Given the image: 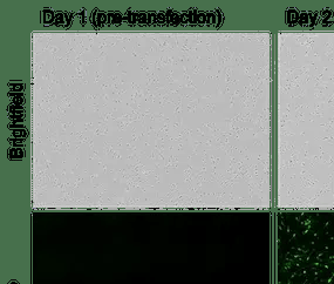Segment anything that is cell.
Returning a JSON list of instances; mask_svg holds the SVG:
<instances>
[{"mask_svg": "<svg viewBox=\"0 0 334 284\" xmlns=\"http://www.w3.org/2000/svg\"><path fill=\"white\" fill-rule=\"evenodd\" d=\"M108 22H113L120 25L122 22V15L120 12H113V13H108Z\"/></svg>", "mask_w": 334, "mask_h": 284, "instance_id": "obj_3", "label": "cell"}, {"mask_svg": "<svg viewBox=\"0 0 334 284\" xmlns=\"http://www.w3.org/2000/svg\"><path fill=\"white\" fill-rule=\"evenodd\" d=\"M154 18L156 19V15H155V13H149V14H148V24H152V22L155 21Z\"/></svg>", "mask_w": 334, "mask_h": 284, "instance_id": "obj_12", "label": "cell"}, {"mask_svg": "<svg viewBox=\"0 0 334 284\" xmlns=\"http://www.w3.org/2000/svg\"><path fill=\"white\" fill-rule=\"evenodd\" d=\"M157 21H159L161 24L164 21V14L163 13H159L158 14V17H157Z\"/></svg>", "mask_w": 334, "mask_h": 284, "instance_id": "obj_13", "label": "cell"}, {"mask_svg": "<svg viewBox=\"0 0 334 284\" xmlns=\"http://www.w3.org/2000/svg\"><path fill=\"white\" fill-rule=\"evenodd\" d=\"M25 156V150L22 148L14 147L8 150V159L10 160H21Z\"/></svg>", "mask_w": 334, "mask_h": 284, "instance_id": "obj_1", "label": "cell"}, {"mask_svg": "<svg viewBox=\"0 0 334 284\" xmlns=\"http://www.w3.org/2000/svg\"><path fill=\"white\" fill-rule=\"evenodd\" d=\"M25 88V86H24V84H21V82H19L18 85H14V87H12V91H14V92H17V91H22Z\"/></svg>", "mask_w": 334, "mask_h": 284, "instance_id": "obj_10", "label": "cell"}, {"mask_svg": "<svg viewBox=\"0 0 334 284\" xmlns=\"http://www.w3.org/2000/svg\"><path fill=\"white\" fill-rule=\"evenodd\" d=\"M137 21H138V24H140V25H144V24H145V21H148V14L141 12V13L138 14Z\"/></svg>", "mask_w": 334, "mask_h": 284, "instance_id": "obj_8", "label": "cell"}, {"mask_svg": "<svg viewBox=\"0 0 334 284\" xmlns=\"http://www.w3.org/2000/svg\"><path fill=\"white\" fill-rule=\"evenodd\" d=\"M96 25H98V27H102L103 25H105L106 22H108V15H106L105 13H102V12H98V14H96Z\"/></svg>", "mask_w": 334, "mask_h": 284, "instance_id": "obj_4", "label": "cell"}, {"mask_svg": "<svg viewBox=\"0 0 334 284\" xmlns=\"http://www.w3.org/2000/svg\"><path fill=\"white\" fill-rule=\"evenodd\" d=\"M65 20H66L65 27H68L71 24H72V17H69V14L68 13H65Z\"/></svg>", "mask_w": 334, "mask_h": 284, "instance_id": "obj_11", "label": "cell"}, {"mask_svg": "<svg viewBox=\"0 0 334 284\" xmlns=\"http://www.w3.org/2000/svg\"><path fill=\"white\" fill-rule=\"evenodd\" d=\"M42 17H44V24L45 25H51L53 21H55L54 12L51 11V10H45L44 13H42Z\"/></svg>", "mask_w": 334, "mask_h": 284, "instance_id": "obj_2", "label": "cell"}, {"mask_svg": "<svg viewBox=\"0 0 334 284\" xmlns=\"http://www.w3.org/2000/svg\"><path fill=\"white\" fill-rule=\"evenodd\" d=\"M8 284H19V283H18L17 281H11V282H10Z\"/></svg>", "mask_w": 334, "mask_h": 284, "instance_id": "obj_14", "label": "cell"}, {"mask_svg": "<svg viewBox=\"0 0 334 284\" xmlns=\"http://www.w3.org/2000/svg\"><path fill=\"white\" fill-rule=\"evenodd\" d=\"M13 145L14 147H18V148H21L24 146V139H15L14 138L13 140Z\"/></svg>", "mask_w": 334, "mask_h": 284, "instance_id": "obj_9", "label": "cell"}, {"mask_svg": "<svg viewBox=\"0 0 334 284\" xmlns=\"http://www.w3.org/2000/svg\"><path fill=\"white\" fill-rule=\"evenodd\" d=\"M13 136L15 139H25L27 136V132L25 130V128H21V129H14Z\"/></svg>", "mask_w": 334, "mask_h": 284, "instance_id": "obj_6", "label": "cell"}, {"mask_svg": "<svg viewBox=\"0 0 334 284\" xmlns=\"http://www.w3.org/2000/svg\"><path fill=\"white\" fill-rule=\"evenodd\" d=\"M65 13L62 12H58L55 14V25L56 26H61V25H65Z\"/></svg>", "mask_w": 334, "mask_h": 284, "instance_id": "obj_5", "label": "cell"}, {"mask_svg": "<svg viewBox=\"0 0 334 284\" xmlns=\"http://www.w3.org/2000/svg\"><path fill=\"white\" fill-rule=\"evenodd\" d=\"M125 15H127V20L129 21V24L132 25V24H135V22H136V13H134V12H130V11H129V12H127Z\"/></svg>", "mask_w": 334, "mask_h": 284, "instance_id": "obj_7", "label": "cell"}]
</instances>
